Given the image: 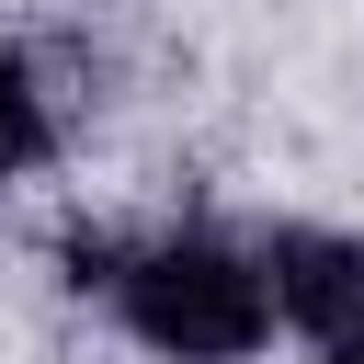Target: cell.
<instances>
[{
  "mask_svg": "<svg viewBox=\"0 0 364 364\" xmlns=\"http://www.w3.org/2000/svg\"><path fill=\"white\" fill-rule=\"evenodd\" d=\"M330 364H364V341H330Z\"/></svg>",
  "mask_w": 364,
  "mask_h": 364,
  "instance_id": "277c9868",
  "label": "cell"
},
{
  "mask_svg": "<svg viewBox=\"0 0 364 364\" xmlns=\"http://www.w3.org/2000/svg\"><path fill=\"white\" fill-rule=\"evenodd\" d=\"M46 136H57V125H46V91L23 80V57H0V182H11V171H34V159H46Z\"/></svg>",
  "mask_w": 364,
  "mask_h": 364,
  "instance_id": "3957f363",
  "label": "cell"
},
{
  "mask_svg": "<svg viewBox=\"0 0 364 364\" xmlns=\"http://www.w3.org/2000/svg\"><path fill=\"white\" fill-rule=\"evenodd\" d=\"M262 284H273V318H296L307 341H364V239L284 228L262 250Z\"/></svg>",
  "mask_w": 364,
  "mask_h": 364,
  "instance_id": "7a4b0ae2",
  "label": "cell"
},
{
  "mask_svg": "<svg viewBox=\"0 0 364 364\" xmlns=\"http://www.w3.org/2000/svg\"><path fill=\"white\" fill-rule=\"evenodd\" d=\"M114 307L148 353L171 364H239L262 353L273 330V284L262 262H239L228 239H148V250H114Z\"/></svg>",
  "mask_w": 364,
  "mask_h": 364,
  "instance_id": "6da1fadb",
  "label": "cell"
}]
</instances>
